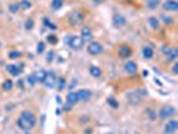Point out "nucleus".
Segmentation results:
<instances>
[{
	"mask_svg": "<svg viewBox=\"0 0 178 134\" xmlns=\"http://www.w3.org/2000/svg\"><path fill=\"white\" fill-rule=\"evenodd\" d=\"M158 4H159L158 0H147V7H149V8H152V9L157 8Z\"/></svg>",
	"mask_w": 178,
	"mask_h": 134,
	"instance_id": "nucleus-26",
	"label": "nucleus"
},
{
	"mask_svg": "<svg viewBox=\"0 0 178 134\" xmlns=\"http://www.w3.org/2000/svg\"><path fill=\"white\" fill-rule=\"evenodd\" d=\"M107 134H113V133H107Z\"/></svg>",
	"mask_w": 178,
	"mask_h": 134,
	"instance_id": "nucleus-38",
	"label": "nucleus"
},
{
	"mask_svg": "<svg viewBox=\"0 0 178 134\" xmlns=\"http://www.w3.org/2000/svg\"><path fill=\"white\" fill-rule=\"evenodd\" d=\"M19 5H20V8H23V9H27V8H31V2L30 0H22V2L19 3Z\"/></svg>",
	"mask_w": 178,
	"mask_h": 134,
	"instance_id": "nucleus-23",
	"label": "nucleus"
},
{
	"mask_svg": "<svg viewBox=\"0 0 178 134\" xmlns=\"http://www.w3.org/2000/svg\"><path fill=\"white\" fill-rule=\"evenodd\" d=\"M62 5H63V0H52V3H51L52 9H59Z\"/></svg>",
	"mask_w": 178,
	"mask_h": 134,
	"instance_id": "nucleus-24",
	"label": "nucleus"
},
{
	"mask_svg": "<svg viewBox=\"0 0 178 134\" xmlns=\"http://www.w3.org/2000/svg\"><path fill=\"white\" fill-rule=\"evenodd\" d=\"M43 23H44V26H46V27H48V28H52V30H55V28H56V26H55V24H52V23L50 22V20L47 19V18L43 19Z\"/></svg>",
	"mask_w": 178,
	"mask_h": 134,
	"instance_id": "nucleus-29",
	"label": "nucleus"
},
{
	"mask_svg": "<svg viewBox=\"0 0 178 134\" xmlns=\"http://www.w3.org/2000/svg\"><path fill=\"white\" fill-rule=\"evenodd\" d=\"M7 71L13 76H18L22 72V69H18V66H15V65H7Z\"/></svg>",
	"mask_w": 178,
	"mask_h": 134,
	"instance_id": "nucleus-17",
	"label": "nucleus"
},
{
	"mask_svg": "<svg viewBox=\"0 0 178 134\" xmlns=\"http://www.w3.org/2000/svg\"><path fill=\"white\" fill-rule=\"evenodd\" d=\"M113 24L114 27H123L126 24V18L125 16H122L120 13H117V15H114V18H113Z\"/></svg>",
	"mask_w": 178,
	"mask_h": 134,
	"instance_id": "nucleus-12",
	"label": "nucleus"
},
{
	"mask_svg": "<svg viewBox=\"0 0 178 134\" xmlns=\"http://www.w3.org/2000/svg\"><path fill=\"white\" fill-rule=\"evenodd\" d=\"M87 52L90 55H98V54L102 52V44L98 42H91L87 46Z\"/></svg>",
	"mask_w": 178,
	"mask_h": 134,
	"instance_id": "nucleus-7",
	"label": "nucleus"
},
{
	"mask_svg": "<svg viewBox=\"0 0 178 134\" xmlns=\"http://www.w3.org/2000/svg\"><path fill=\"white\" fill-rule=\"evenodd\" d=\"M67 106H66V109H70L71 106L74 105H76V103L79 102L78 100V97H76V93H74V91H70L68 94H67Z\"/></svg>",
	"mask_w": 178,
	"mask_h": 134,
	"instance_id": "nucleus-11",
	"label": "nucleus"
},
{
	"mask_svg": "<svg viewBox=\"0 0 178 134\" xmlns=\"http://www.w3.org/2000/svg\"><path fill=\"white\" fill-rule=\"evenodd\" d=\"M163 8L167 9V11H177L178 2H176V0H167L166 3H163Z\"/></svg>",
	"mask_w": 178,
	"mask_h": 134,
	"instance_id": "nucleus-14",
	"label": "nucleus"
},
{
	"mask_svg": "<svg viewBox=\"0 0 178 134\" xmlns=\"http://www.w3.org/2000/svg\"><path fill=\"white\" fill-rule=\"evenodd\" d=\"M66 44L68 47H71L74 50H80L85 44V40L78 35H72V36H67L66 38Z\"/></svg>",
	"mask_w": 178,
	"mask_h": 134,
	"instance_id": "nucleus-2",
	"label": "nucleus"
},
{
	"mask_svg": "<svg viewBox=\"0 0 178 134\" xmlns=\"http://www.w3.org/2000/svg\"><path fill=\"white\" fill-rule=\"evenodd\" d=\"M107 103H109L110 106L111 107H114V109H118V102H117V99L115 98H111V97H110V98H107Z\"/></svg>",
	"mask_w": 178,
	"mask_h": 134,
	"instance_id": "nucleus-25",
	"label": "nucleus"
},
{
	"mask_svg": "<svg viewBox=\"0 0 178 134\" xmlns=\"http://www.w3.org/2000/svg\"><path fill=\"white\" fill-rule=\"evenodd\" d=\"M83 19H85V15H83L82 12H72L71 15L68 16V22L71 26H78L80 23L83 22Z\"/></svg>",
	"mask_w": 178,
	"mask_h": 134,
	"instance_id": "nucleus-4",
	"label": "nucleus"
},
{
	"mask_svg": "<svg viewBox=\"0 0 178 134\" xmlns=\"http://www.w3.org/2000/svg\"><path fill=\"white\" fill-rule=\"evenodd\" d=\"M12 86H13V83H12V80H4V83H3V90L4 91H9V90L12 89Z\"/></svg>",
	"mask_w": 178,
	"mask_h": 134,
	"instance_id": "nucleus-21",
	"label": "nucleus"
},
{
	"mask_svg": "<svg viewBox=\"0 0 178 134\" xmlns=\"http://www.w3.org/2000/svg\"><path fill=\"white\" fill-rule=\"evenodd\" d=\"M26 30H32V27H33V22H32V19H28V20H26Z\"/></svg>",
	"mask_w": 178,
	"mask_h": 134,
	"instance_id": "nucleus-31",
	"label": "nucleus"
},
{
	"mask_svg": "<svg viewBox=\"0 0 178 134\" xmlns=\"http://www.w3.org/2000/svg\"><path fill=\"white\" fill-rule=\"evenodd\" d=\"M80 38H82L83 40H90L92 38V31L89 28V27H83L82 31H80Z\"/></svg>",
	"mask_w": 178,
	"mask_h": 134,
	"instance_id": "nucleus-15",
	"label": "nucleus"
},
{
	"mask_svg": "<svg viewBox=\"0 0 178 134\" xmlns=\"http://www.w3.org/2000/svg\"><path fill=\"white\" fill-rule=\"evenodd\" d=\"M32 75H33V78H35L36 83H43L44 79H46V76H47V72L44 71V70H38V71L33 72Z\"/></svg>",
	"mask_w": 178,
	"mask_h": 134,
	"instance_id": "nucleus-13",
	"label": "nucleus"
},
{
	"mask_svg": "<svg viewBox=\"0 0 178 134\" xmlns=\"http://www.w3.org/2000/svg\"><path fill=\"white\" fill-rule=\"evenodd\" d=\"M56 87H58V90H63L66 86V79L65 78H59L58 80H56Z\"/></svg>",
	"mask_w": 178,
	"mask_h": 134,
	"instance_id": "nucleus-22",
	"label": "nucleus"
},
{
	"mask_svg": "<svg viewBox=\"0 0 178 134\" xmlns=\"http://www.w3.org/2000/svg\"><path fill=\"white\" fill-rule=\"evenodd\" d=\"M0 47H2V42H0Z\"/></svg>",
	"mask_w": 178,
	"mask_h": 134,
	"instance_id": "nucleus-37",
	"label": "nucleus"
},
{
	"mask_svg": "<svg viewBox=\"0 0 178 134\" xmlns=\"http://www.w3.org/2000/svg\"><path fill=\"white\" fill-rule=\"evenodd\" d=\"M177 127H178V122L176 119L167 121V123L165 125V133L166 134H174L177 132Z\"/></svg>",
	"mask_w": 178,
	"mask_h": 134,
	"instance_id": "nucleus-9",
	"label": "nucleus"
},
{
	"mask_svg": "<svg viewBox=\"0 0 178 134\" xmlns=\"http://www.w3.org/2000/svg\"><path fill=\"white\" fill-rule=\"evenodd\" d=\"M44 48H46L44 42H39V43H38V47H36V52H38V54H42L43 51H44Z\"/></svg>",
	"mask_w": 178,
	"mask_h": 134,
	"instance_id": "nucleus-28",
	"label": "nucleus"
},
{
	"mask_svg": "<svg viewBox=\"0 0 178 134\" xmlns=\"http://www.w3.org/2000/svg\"><path fill=\"white\" fill-rule=\"evenodd\" d=\"M142 55H143V58H146V59H152V58H153V55H154L153 48H152V47H143V50H142Z\"/></svg>",
	"mask_w": 178,
	"mask_h": 134,
	"instance_id": "nucleus-18",
	"label": "nucleus"
},
{
	"mask_svg": "<svg viewBox=\"0 0 178 134\" xmlns=\"http://www.w3.org/2000/svg\"><path fill=\"white\" fill-rule=\"evenodd\" d=\"M47 40H48L50 43H52V44H55V43H56V38L54 35H50L48 38H47Z\"/></svg>",
	"mask_w": 178,
	"mask_h": 134,
	"instance_id": "nucleus-34",
	"label": "nucleus"
},
{
	"mask_svg": "<svg viewBox=\"0 0 178 134\" xmlns=\"http://www.w3.org/2000/svg\"><path fill=\"white\" fill-rule=\"evenodd\" d=\"M52 58H54V52L51 51V52L48 54V56H47V62H51V60H52Z\"/></svg>",
	"mask_w": 178,
	"mask_h": 134,
	"instance_id": "nucleus-35",
	"label": "nucleus"
},
{
	"mask_svg": "<svg viewBox=\"0 0 178 134\" xmlns=\"http://www.w3.org/2000/svg\"><path fill=\"white\" fill-rule=\"evenodd\" d=\"M56 80H58V78H56V75H55V72L54 71H50V72H47V76H46V79H44V86L47 87V89H54L56 85Z\"/></svg>",
	"mask_w": 178,
	"mask_h": 134,
	"instance_id": "nucleus-3",
	"label": "nucleus"
},
{
	"mask_svg": "<svg viewBox=\"0 0 178 134\" xmlns=\"http://www.w3.org/2000/svg\"><path fill=\"white\" fill-rule=\"evenodd\" d=\"M19 8H20L19 3H12V4L9 5V11H11L12 13H16V12L19 11Z\"/></svg>",
	"mask_w": 178,
	"mask_h": 134,
	"instance_id": "nucleus-27",
	"label": "nucleus"
},
{
	"mask_svg": "<svg viewBox=\"0 0 178 134\" xmlns=\"http://www.w3.org/2000/svg\"><path fill=\"white\" fill-rule=\"evenodd\" d=\"M137 69H138V67H137V63L133 62V60H130V62H127L125 65V71L129 72V74L137 72Z\"/></svg>",
	"mask_w": 178,
	"mask_h": 134,
	"instance_id": "nucleus-16",
	"label": "nucleus"
},
{
	"mask_svg": "<svg viewBox=\"0 0 178 134\" xmlns=\"http://www.w3.org/2000/svg\"><path fill=\"white\" fill-rule=\"evenodd\" d=\"M8 56H9L11 59H18L19 56H20V52H19V51H11V52L8 54Z\"/></svg>",
	"mask_w": 178,
	"mask_h": 134,
	"instance_id": "nucleus-30",
	"label": "nucleus"
},
{
	"mask_svg": "<svg viewBox=\"0 0 178 134\" xmlns=\"http://www.w3.org/2000/svg\"><path fill=\"white\" fill-rule=\"evenodd\" d=\"M90 74H91L94 78H99V76L102 75V70H100L98 66H91L90 67Z\"/></svg>",
	"mask_w": 178,
	"mask_h": 134,
	"instance_id": "nucleus-19",
	"label": "nucleus"
},
{
	"mask_svg": "<svg viewBox=\"0 0 178 134\" xmlns=\"http://www.w3.org/2000/svg\"><path fill=\"white\" fill-rule=\"evenodd\" d=\"M149 24L152 26V28L157 30V28L159 27V20L157 19V18H150V19H149Z\"/></svg>",
	"mask_w": 178,
	"mask_h": 134,
	"instance_id": "nucleus-20",
	"label": "nucleus"
},
{
	"mask_svg": "<svg viewBox=\"0 0 178 134\" xmlns=\"http://www.w3.org/2000/svg\"><path fill=\"white\" fill-rule=\"evenodd\" d=\"M162 19H163V22H165L166 24H169V26H170V24H173V19H172V18H167V16L163 15V16H162Z\"/></svg>",
	"mask_w": 178,
	"mask_h": 134,
	"instance_id": "nucleus-33",
	"label": "nucleus"
},
{
	"mask_svg": "<svg viewBox=\"0 0 178 134\" xmlns=\"http://www.w3.org/2000/svg\"><path fill=\"white\" fill-rule=\"evenodd\" d=\"M162 51L165 52L167 62H173V60H176L177 56H178V50L177 48H172V47H167L166 48V47H163Z\"/></svg>",
	"mask_w": 178,
	"mask_h": 134,
	"instance_id": "nucleus-6",
	"label": "nucleus"
},
{
	"mask_svg": "<svg viewBox=\"0 0 178 134\" xmlns=\"http://www.w3.org/2000/svg\"><path fill=\"white\" fill-rule=\"evenodd\" d=\"M92 93L90 91V90L87 89H80L76 91V97H78V100H83V102H86V100H89L91 98Z\"/></svg>",
	"mask_w": 178,
	"mask_h": 134,
	"instance_id": "nucleus-8",
	"label": "nucleus"
},
{
	"mask_svg": "<svg viewBox=\"0 0 178 134\" xmlns=\"http://www.w3.org/2000/svg\"><path fill=\"white\" fill-rule=\"evenodd\" d=\"M35 125H36V117L33 115L31 111H28V110H24V111L20 114V117H19V119H18V126L22 130H26V132H28V130H31Z\"/></svg>",
	"mask_w": 178,
	"mask_h": 134,
	"instance_id": "nucleus-1",
	"label": "nucleus"
},
{
	"mask_svg": "<svg viewBox=\"0 0 178 134\" xmlns=\"http://www.w3.org/2000/svg\"><path fill=\"white\" fill-rule=\"evenodd\" d=\"M131 48H130V46H127V44H123V46H120L119 47V50H118V56L119 58H122V59H125V58H129V56H131Z\"/></svg>",
	"mask_w": 178,
	"mask_h": 134,
	"instance_id": "nucleus-10",
	"label": "nucleus"
},
{
	"mask_svg": "<svg viewBox=\"0 0 178 134\" xmlns=\"http://www.w3.org/2000/svg\"><path fill=\"white\" fill-rule=\"evenodd\" d=\"M176 114V109L173 106H163L162 109L159 110V117L162 119H166V118H170Z\"/></svg>",
	"mask_w": 178,
	"mask_h": 134,
	"instance_id": "nucleus-5",
	"label": "nucleus"
},
{
	"mask_svg": "<svg viewBox=\"0 0 178 134\" xmlns=\"http://www.w3.org/2000/svg\"><path fill=\"white\" fill-rule=\"evenodd\" d=\"M173 72H174V74H177V72H178V65H177V63L173 66Z\"/></svg>",
	"mask_w": 178,
	"mask_h": 134,
	"instance_id": "nucleus-36",
	"label": "nucleus"
},
{
	"mask_svg": "<svg viewBox=\"0 0 178 134\" xmlns=\"http://www.w3.org/2000/svg\"><path fill=\"white\" fill-rule=\"evenodd\" d=\"M27 83H28V85L30 86H33V85H35V78H33V75H30L28 76V78H27Z\"/></svg>",
	"mask_w": 178,
	"mask_h": 134,
	"instance_id": "nucleus-32",
	"label": "nucleus"
}]
</instances>
